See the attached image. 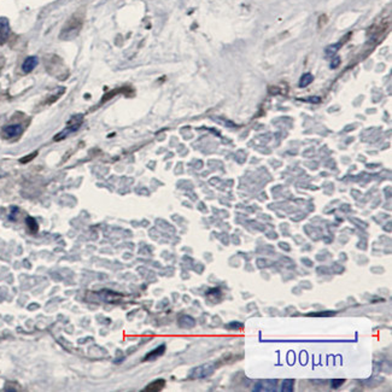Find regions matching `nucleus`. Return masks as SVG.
I'll use <instances>...</instances> for the list:
<instances>
[{
	"instance_id": "1",
	"label": "nucleus",
	"mask_w": 392,
	"mask_h": 392,
	"mask_svg": "<svg viewBox=\"0 0 392 392\" xmlns=\"http://www.w3.org/2000/svg\"><path fill=\"white\" fill-rule=\"evenodd\" d=\"M83 21H85V16H83L82 12H76L74 14L69 20L65 22V25L63 26L62 30L59 33V39L60 40H65L69 41L75 39L76 36L80 34L81 29L83 27Z\"/></svg>"
},
{
	"instance_id": "2",
	"label": "nucleus",
	"mask_w": 392,
	"mask_h": 392,
	"mask_svg": "<svg viewBox=\"0 0 392 392\" xmlns=\"http://www.w3.org/2000/svg\"><path fill=\"white\" fill-rule=\"evenodd\" d=\"M75 120H76V117H74V120L70 121V122L68 123V127L65 128V130H63L62 131H60V133L57 134L56 136H54V138H53L54 141L63 140V139L67 138V136L69 135V134H72L75 131L78 130V127H80L81 123H82V116L78 118V121H75Z\"/></svg>"
},
{
	"instance_id": "3",
	"label": "nucleus",
	"mask_w": 392,
	"mask_h": 392,
	"mask_svg": "<svg viewBox=\"0 0 392 392\" xmlns=\"http://www.w3.org/2000/svg\"><path fill=\"white\" fill-rule=\"evenodd\" d=\"M22 133H23V127L20 125V123L5 126V127L2 128V135H4V138L6 139L17 138V136H20Z\"/></svg>"
},
{
	"instance_id": "4",
	"label": "nucleus",
	"mask_w": 392,
	"mask_h": 392,
	"mask_svg": "<svg viewBox=\"0 0 392 392\" xmlns=\"http://www.w3.org/2000/svg\"><path fill=\"white\" fill-rule=\"evenodd\" d=\"M10 34H11V28H10L9 20L6 17H0V46L9 40Z\"/></svg>"
},
{
	"instance_id": "5",
	"label": "nucleus",
	"mask_w": 392,
	"mask_h": 392,
	"mask_svg": "<svg viewBox=\"0 0 392 392\" xmlns=\"http://www.w3.org/2000/svg\"><path fill=\"white\" fill-rule=\"evenodd\" d=\"M214 370V366L212 365H204L201 366V367L194 368L193 370L191 372V378L198 379V378H207L209 377L210 374Z\"/></svg>"
},
{
	"instance_id": "6",
	"label": "nucleus",
	"mask_w": 392,
	"mask_h": 392,
	"mask_svg": "<svg viewBox=\"0 0 392 392\" xmlns=\"http://www.w3.org/2000/svg\"><path fill=\"white\" fill-rule=\"evenodd\" d=\"M38 63H39L38 57H35V56L27 57V58L25 59V62H23V64H22V72L25 73V74L31 73L36 68Z\"/></svg>"
},
{
	"instance_id": "7",
	"label": "nucleus",
	"mask_w": 392,
	"mask_h": 392,
	"mask_svg": "<svg viewBox=\"0 0 392 392\" xmlns=\"http://www.w3.org/2000/svg\"><path fill=\"white\" fill-rule=\"evenodd\" d=\"M164 351H165V345L157 346L156 349L152 350V351H150L149 354L146 355L145 359H144V361H150V360H155V359H157V357H160L163 354H164Z\"/></svg>"
},
{
	"instance_id": "8",
	"label": "nucleus",
	"mask_w": 392,
	"mask_h": 392,
	"mask_svg": "<svg viewBox=\"0 0 392 392\" xmlns=\"http://www.w3.org/2000/svg\"><path fill=\"white\" fill-rule=\"evenodd\" d=\"M165 386V381L163 379H158V380H155L154 383L149 384L147 388L145 389V391H160Z\"/></svg>"
},
{
	"instance_id": "9",
	"label": "nucleus",
	"mask_w": 392,
	"mask_h": 392,
	"mask_svg": "<svg viewBox=\"0 0 392 392\" xmlns=\"http://www.w3.org/2000/svg\"><path fill=\"white\" fill-rule=\"evenodd\" d=\"M26 223H27L28 230L30 231L31 233H36L39 231V225L36 222V220L34 217H27L26 218Z\"/></svg>"
},
{
	"instance_id": "10",
	"label": "nucleus",
	"mask_w": 392,
	"mask_h": 392,
	"mask_svg": "<svg viewBox=\"0 0 392 392\" xmlns=\"http://www.w3.org/2000/svg\"><path fill=\"white\" fill-rule=\"evenodd\" d=\"M313 80H314V78H313L312 74H309V73L304 74V75L301 78V80H299V87H302V88L307 87V86L309 85Z\"/></svg>"
},
{
	"instance_id": "11",
	"label": "nucleus",
	"mask_w": 392,
	"mask_h": 392,
	"mask_svg": "<svg viewBox=\"0 0 392 392\" xmlns=\"http://www.w3.org/2000/svg\"><path fill=\"white\" fill-rule=\"evenodd\" d=\"M348 36H350V34H349V35H346V36H345V38H344V39H343V40H341V41H340V43H338V44H334V45H332V46H330V47H328V49H327V50H326V52H327V53H328V54H330V56H332V54H334V53H336V52H337V51H338V50H339V49H340V46H341V45H343V43H344V40H345V39H346V38H348Z\"/></svg>"
},
{
	"instance_id": "12",
	"label": "nucleus",
	"mask_w": 392,
	"mask_h": 392,
	"mask_svg": "<svg viewBox=\"0 0 392 392\" xmlns=\"http://www.w3.org/2000/svg\"><path fill=\"white\" fill-rule=\"evenodd\" d=\"M180 325L183 326V327H192L194 325V320L189 316H183L180 320Z\"/></svg>"
},
{
	"instance_id": "13",
	"label": "nucleus",
	"mask_w": 392,
	"mask_h": 392,
	"mask_svg": "<svg viewBox=\"0 0 392 392\" xmlns=\"http://www.w3.org/2000/svg\"><path fill=\"white\" fill-rule=\"evenodd\" d=\"M36 155H38V152H33V154H30L29 156H27V157H23V158H21L20 159V162L21 163H28V162H30L31 159H34L36 157Z\"/></svg>"
},
{
	"instance_id": "14",
	"label": "nucleus",
	"mask_w": 392,
	"mask_h": 392,
	"mask_svg": "<svg viewBox=\"0 0 392 392\" xmlns=\"http://www.w3.org/2000/svg\"><path fill=\"white\" fill-rule=\"evenodd\" d=\"M343 384H344L343 379H341V380H333L332 381V388L333 389H338V388H340V386L343 385Z\"/></svg>"
},
{
	"instance_id": "15",
	"label": "nucleus",
	"mask_w": 392,
	"mask_h": 392,
	"mask_svg": "<svg viewBox=\"0 0 392 392\" xmlns=\"http://www.w3.org/2000/svg\"><path fill=\"white\" fill-rule=\"evenodd\" d=\"M337 64H339V58H337V59L333 60V62H332V68H336Z\"/></svg>"
}]
</instances>
